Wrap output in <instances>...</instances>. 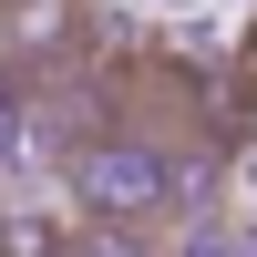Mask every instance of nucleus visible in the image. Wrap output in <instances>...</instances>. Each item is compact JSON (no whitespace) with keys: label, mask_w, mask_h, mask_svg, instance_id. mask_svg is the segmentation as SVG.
<instances>
[{"label":"nucleus","mask_w":257,"mask_h":257,"mask_svg":"<svg viewBox=\"0 0 257 257\" xmlns=\"http://www.w3.org/2000/svg\"><path fill=\"white\" fill-rule=\"evenodd\" d=\"M62 247H72V216H31V206L0 216V257H62Z\"/></svg>","instance_id":"obj_2"},{"label":"nucleus","mask_w":257,"mask_h":257,"mask_svg":"<svg viewBox=\"0 0 257 257\" xmlns=\"http://www.w3.org/2000/svg\"><path fill=\"white\" fill-rule=\"evenodd\" d=\"M72 185H82V206H93L103 226H144V216H165V196H175V175H165L144 144H82Z\"/></svg>","instance_id":"obj_1"},{"label":"nucleus","mask_w":257,"mask_h":257,"mask_svg":"<svg viewBox=\"0 0 257 257\" xmlns=\"http://www.w3.org/2000/svg\"><path fill=\"white\" fill-rule=\"evenodd\" d=\"M62 257H144V237H134V226H103V237H72Z\"/></svg>","instance_id":"obj_3"}]
</instances>
